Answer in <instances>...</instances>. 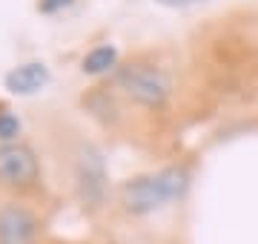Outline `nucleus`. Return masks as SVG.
I'll return each mask as SVG.
<instances>
[{
    "mask_svg": "<svg viewBox=\"0 0 258 244\" xmlns=\"http://www.w3.org/2000/svg\"><path fill=\"white\" fill-rule=\"evenodd\" d=\"M189 184H192V178L184 167H164L158 172L135 175L120 184V207L135 218L155 216L166 207L184 201Z\"/></svg>",
    "mask_w": 258,
    "mask_h": 244,
    "instance_id": "f257e3e1",
    "label": "nucleus"
},
{
    "mask_svg": "<svg viewBox=\"0 0 258 244\" xmlns=\"http://www.w3.org/2000/svg\"><path fill=\"white\" fill-rule=\"evenodd\" d=\"M115 84L132 103L144 109H164L169 95H172V81L161 66L152 64H126L118 66Z\"/></svg>",
    "mask_w": 258,
    "mask_h": 244,
    "instance_id": "f03ea898",
    "label": "nucleus"
},
{
    "mask_svg": "<svg viewBox=\"0 0 258 244\" xmlns=\"http://www.w3.org/2000/svg\"><path fill=\"white\" fill-rule=\"evenodd\" d=\"M75 184H78V198L86 210H98L106 198L109 187V172H106V161L103 152L92 144H83L78 152V164H75Z\"/></svg>",
    "mask_w": 258,
    "mask_h": 244,
    "instance_id": "7ed1b4c3",
    "label": "nucleus"
},
{
    "mask_svg": "<svg viewBox=\"0 0 258 244\" xmlns=\"http://www.w3.org/2000/svg\"><path fill=\"white\" fill-rule=\"evenodd\" d=\"M37 175H40V164L26 144H0V184L3 187H32Z\"/></svg>",
    "mask_w": 258,
    "mask_h": 244,
    "instance_id": "20e7f679",
    "label": "nucleus"
},
{
    "mask_svg": "<svg viewBox=\"0 0 258 244\" xmlns=\"http://www.w3.org/2000/svg\"><path fill=\"white\" fill-rule=\"evenodd\" d=\"M40 235V221L37 216L23 204L0 207V244H37Z\"/></svg>",
    "mask_w": 258,
    "mask_h": 244,
    "instance_id": "39448f33",
    "label": "nucleus"
},
{
    "mask_svg": "<svg viewBox=\"0 0 258 244\" xmlns=\"http://www.w3.org/2000/svg\"><path fill=\"white\" fill-rule=\"evenodd\" d=\"M49 78L52 75H49L46 64H37V60L35 64H23L6 75V89L12 95H35L49 84Z\"/></svg>",
    "mask_w": 258,
    "mask_h": 244,
    "instance_id": "423d86ee",
    "label": "nucleus"
},
{
    "mask_svg": "<svg viewBox=\"0 0 258 244\" xmlns=\"http://www.w3.org/2000/svg\"><path fill=\"white\" fill-rule=\"evenodd\" d=\"M118 66V49L109 46V43H103V46H95L89 55L83 57L81 69L86 75H106Z\"/></svg>",
    "mask_w": 258,
    "mask_h": 244,
    "instance_id": "0eeeda50",
    "label": "nucleus"
},
{
    "mask_svg": "<svg viewBox=\"0 0 258 244\" xmlns=\"http://www.w3.org/2000/svg\"><path fill=\"white\" fill-rule=\"evenodd\" d=\"M20 130H23V124H20L18 115L9 112V109H0V144H15Z\"/></svg>",
    "mask_w": 258,
    "mask_h": 244,
    "instance_id": "6e6552de",
    "label": "nucleus"
},
{
    "mask_svg": "<svg viewBox=\"0 0 258 244\" xmlns=\"http://www.w3.org/2000/svg\"><path fill=\"white\" fill-rule=\"evenodd\" d=\"M72 0H40L37 3V9L43 12V15H55V12H60V9H66Z\"/></svg>",
    "mask_w": 258,
    "mask_h": 244,
    "instance_id": "1a4fd4ad",
    "label": "nucleus"
},
{
    "mask_svg": "<svg viewBox=\"0 0 258 244\" xmlns=\"http://www.w3.org/2000/svg\"><path fill=\"white\" fill-rule=\"evenodd\" d=\"M161 6H169V9H186V6H192V3H201V0H155Z\"/></svg>",
    "mask_w": 258,
    "mask_h": 244,
    "instance_id": "9d476101",
    "label": "nucleus"
}]
</instances>
